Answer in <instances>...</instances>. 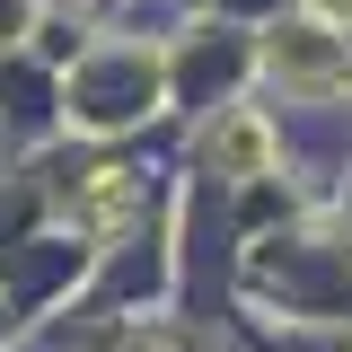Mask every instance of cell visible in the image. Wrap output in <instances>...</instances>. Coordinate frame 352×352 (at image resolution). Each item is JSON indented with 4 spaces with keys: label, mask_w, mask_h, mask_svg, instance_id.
<instances>
[{
    "label": "cell",
    "mask_w": 352,
    "mask_h": 352,
    "mask_svg": "<svg viewBox=\"0 0 352 352\" xmlns=\"http://www.w3.org/2000/svg\"><path fill=\"white\" fill-rule=\"evenodd\" d=\"M212 159H220V176H264V168H273V132H264V115H229V124L212 132Z\"/></svg>",
    "instance_id": "6da1fadb"
},
{
    "label": "cell",
    "mask_w": 352,
    "mask_h": 352,
    "mask_svg": "<svg viewBox=\"0 0 352 352\" xmlns=\"http://www.w3.org/2000/svg\"><path fill=\"white\" fill-rule=\"evenodd\" d=\"M124 212V168H97V185H88V220H115Z\"/></svg>",
    "instance_id": "7a4b0ae2"
},
{
    "label": "cell",
    "mask_w": 352,
    "mask_h": 352,
    "mask_svg": "<svg viewBox=\"0 0 352 352\" xmlns=\"http://www.w3.org/2000/svg\"><path fill=\"white\" fill-rule=\"evenodd\" d=\"M308 18H317V27H352V0H300Z\"/></svg>",
    "instance_id": "3957f363"
}]
</instances>
